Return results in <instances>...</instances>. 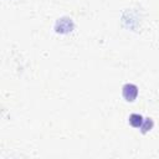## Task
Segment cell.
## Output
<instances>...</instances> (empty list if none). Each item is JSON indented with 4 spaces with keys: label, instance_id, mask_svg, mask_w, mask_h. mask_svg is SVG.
I'll list each match as a JSON object with an SVG mask.
<instances>
[{
    "label": "cell",
    "instance_id": "6da1fadb",
    "mask_svg": "<svg viewBox=\"0 0 159 159\" xmlns=\"http://www.w3.org/2000/svg\"><path fill=\"white\" fill-rule=\"evenodd\" d=\"M137 94H138L137 86H134L132 83H128V84H125L123 87V97L125 98V101H128V102L134 101L135 97H137Z\"/></svg>",
    "mask_w": 159,
    "mask_h": 159
},
{
    "label": "cell",
    "instance_id": "7a4b0ae2",
    "mask_svg": "<svg viewBox=\"0 0 159 159\" xmlns=\"http://www.w3.org/2000/svg\"><path fill=\"white\" fill-rule=\"evenodd\" d=\"M142 123H143V117L140 114H130L129 117V124L134 128H138V127H142Z\"/></svg>",
    "mask_w": 159,
    "mask_h": 159
},
{
    "label": "cell",
    "instance_id": "3957f363",
    "mask_svg": "<svg viewBox=\"0 0 159 159\" xmlns=\"http://www.w3.org/2000/svg\"><path fill=\"white\" fill-rule=\"evenodd\" d=\"M152 125H153V122L150 120V118H147V120H145V125L143 127V132L148 130V127H149V128H152Z\"/></svg>",
    "mask_w": 159,
    "mask_h": 159
}]
</instances>
